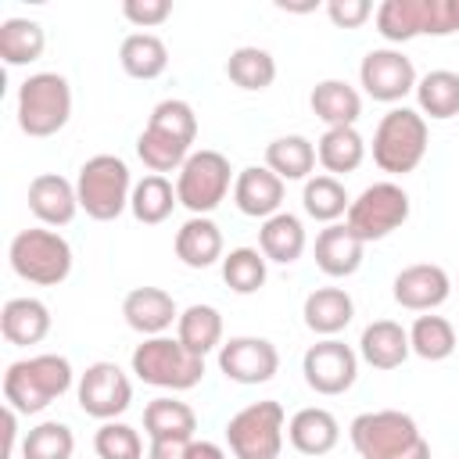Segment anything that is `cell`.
<instances>
[{
	"mask_svg": "<svg viewBox=\"0 0 459 459\" xmlns=\"http://www.w3.org/2000/svg\"><path fill=\"white\" fill-rule=\"evenodd\" d=\"M348 204H351V197H348V190H344V183H341L337 176H326V172H323V176L305 179L301 208H305L308 219L330 226V222H337L341 215H348Z\"/></svg>",
	"mask_w": 459,
	"mask_h": 459,
	"instance_id": "37",
	"label": "cell"
},
{
	"mask_svg": "<svg viewBox=\"0 0 459 459\" xmlns=\"http://www.w3.org/2000/svg\"><path fill=\"white\" fill-rule=\"evenodd\" d=\"M190 441H151L147 445V459H186Z\"/></svg>",
	"mask_w": 459,
	"mask_h": 459,
	"instance_id": "46",
	"label": "cell"
},
{
	"mask_svg": "<svg viewBox=\"0 0 459 459\" xmlns=\"http://www.w3.org/2000/svg\"><path fill=\"white\" fill-rule=\"evenodd\" d=\"M391 294L402 308L409 312H434L448 301L452 294V276L437 265V262H416V265H405L394 283H391Z\"/></svg>",
	"mask_w": 459,
	"mask_h": 459,
	"instance_id": "15",
	"label": "cell"
},
{
	"mask_svg": "<svg viewBox=\"0 0 459 459\" xmlns=\"http://www.w3.org/2000/svg\"><path fill=\"white\" fill-rule=\"evenodd\" d=\"M75 398H79V409L86 416L108 423V420H118L129 409V402H133V380L126 377V369L118 362L97 359V362H90L79 373Z\"/></svg>",
	"mask_w": 459,
	"mask_h": 459,
	"instance_id": "11",
	"label": "cell"
},
{
	"mask_svg": "<svg viewBox=\"0 0 459 459\" xmlns=\"http://www.w3.org/2000/svg\"><path fill=\"white\" fill-rule=\"evenodd\" d=\"M222 280L233 294H255L265 287V276H269V262L258 247H233L222 255Z\"/></svg>",
	"mask_w": 459,
	"mask_h": 459,
	"instance_id": "39",
	"label": "cell"
},
{
	"mask_svg": "<svg viewBox=\"0 0 459 459\" xmlns=\"http://www.w3.org/2000/svg\"><path fill=\"white\" fill-rule=\"evenodd\" d=\"M409 344H412V355H420L423 362H445L455 351L459 337H455V326L445 316L423 312L409 326Z\"/></svg>",
	"mask_w": 459,
	"mask_h": 459,
	"instance_id": "38",
	"label": "cell"
},
{
	"mask_svg": "<svg viewBox=\"0 0 459 459\" xmlns=\"http://www.w3.org/2000/svg\"><path fill=\"white\" fill-rule=\"evenodd\" d=\"M283 194H287V183L265 165H247L233 179V204L247 219L265 222L269 215L283 212Z\"/></svg>",
	"mask_w": 459,
	"mask_h": 459,
	"instance_id": "17",
	"label": "cell"
},
{
	"mask_svg": "<svg viewBox=\"0 0 459 459\" xmlns=\"http://www.w3.org/2000/svg\"><path fill=\"white\" fill-rule=\"evenodd\" d=\"M186 459H230V455H226V448H222V445L204 441V437H201V441L194 437V441H190V448H186Z\"/></svg>",
	"mask_w": 459,
	"mask_h": 459,
	"instance_id": "48",
	"label": "cell"
},
{
	"mask_svg": "<svg viewBox=\"0 0 459 459\" xmlns=\"http://www.w3.org/2000/svg\"><path fill=\"white\" fill-rule=\"evenodd\" d=\"M355 316V301L344 287H316L301 305V319L316 337H337Z\"/></svg>",
	"mask_w": 459,
	"mask_h": 459,
	"instance_id": "23",
	"label": "cell"
},
{
	"mask_svg": "<svg viewBox=\"0 0 459 459\" xmlns=\"http://www.w3.org/2000/svg\"><path fill=\"white\" fill-rule=\"evenodd\" d=\"M143 430L151 441H194L197 412L172 394H158L143 405Z\"/></svg>",
	"mask_w": 459,
	"mask_h": 459,
	"instance_id": "26",
	"label": "cell"
},
{
	"mask_svg": "<svg viewBox=\"0 0 459 459\" xmlns=\"http://www.w3.org/2000/svg\"><path fill=\"white\" fill-rule=\"evenodd\" d=\"M29 212L39 219V226H68L79 212V194L75 183L57 176V172H39L29 183Z\"/></svg>",
	"mask_w": 459,
	"mask_h": 459,
	"instance_id": "18",
	"label": "cell"
},
{
	"mask_svg": "<svg viewBox=\"0 0 459 459\" xmlns=\"http://www.w3.org/2000/svg\"><path fill=\"white\" fill-rule=\"evenodd\" d=\"M14 445H18V412L4 405V459L14 455Z\"/></svg>",
	"mask_w": 459,
	"mask_h": 459,
	"instance_id": "47",
	"label": "cell"
},
{
	"mask_svg": "<svg viewBox=\"0 0 459 459\" xmlns=\"http://www.w3.org/2000/svg\"><path fill=\"white\" fill-rule=\"evenodd\" d=\"M136 154H140V161H143L154 176H165V172H179V169H183V161L190 158V147L179 143L176 136H169V133L147 126V129L136 136Z\"/></svg>",
	"mask_w": 459,
	"mask_h": 459,
	"instance_id": "41",
	"label": "cell"
},
{
	"mask_svg": "<svg viewBox=\"0 0 459 459\" xmlns=\"http://www.w3.org/2000/svg\"><path fill=\"white\" fill-rule=\"evenodd\" d=\"M308 104H312V115L326 129L355 126L359 115H362V93L344 79H319L308 93Z\"/></svg>",
	"mask_w": 459,
	"mask_h": 459,
	"instance_id": "24",
	"label": "cell"
},
{
	"mask_svg": "<svg viewBox=\"0 0 459 459\" xmlns=\"http://www.w3.org/2000/svg\"><path fill=\"white\" fill-rule=\"evenodd\" d=\"M233 179L237 176L230 169V158L212 147H201L190 151V158L176 172V197L190 215H212L233 190Z\"/></svg>",
	"mask_w": 459,
	"mask_h": 459,
	"instance_id": "9",
	"label": "cell"
},
{
	"mask_svg": "<svg viewBox=\"0 0 459 459\" xmlns=\"http://www.w3.org/2000/svg\"><path fill=\"white\" fill-rule=\"evenodd\" d=\"M377 32L394 47L427 32V0H384L377 11Z\"/></svg>",
	"mask_w": 459,
	"mask_h": 459,
	"instance_id": "34",
	"label": "cell"
},
{
	"mask_svg": "<svg viewBox=\"0 0 459 459\" xmlns=\"http://www.w3.org/2000/svg\"><path fill=\"white\" fill-rule=\"evenodd\" d=\"M93 452L97 459H143V437L136 427L122 420H108L93 434Z\"/></svg>",
	"mask_w": 459,
	"mask_h": 459,
	"instance_id": "42",
	"label": "cell"
},
{
	"mask_svg": "<svg viewBox=\"0 0 459 459\" xmlns=\"http://www.w3.org/2000/svg\"><path fill=\"white\" fill-rule=\"evenodd\" d=\"M122 319L140 337H161L179 323V305L165 287H133L122 298Z\"/></svg>",
	"mask_w": 459,
	"mask_h": 459,
	"instance_id": "16",
	"label": "cell"
},
{
	"mask_svg": "<svg viewBox=\"0 0 459 459\" xmlns=\"http://www.w3.org/2000/svg\"><path fill=\"white\" fill-rule=\"evenodd\" d=\"M0 333L14 348L39 344L50 333V308L39 298H11L0 308Z\"/></svg>",
	"mask_w": 459,
	"mask_h": 459,
	"instance_id": "25",
	"label": "cell"
},
{
	"mask_svg": "<svg viewBox=\"0 0 459 459\" xmlns=\"http://www.w3.org/2000/svg\"><path fill=\"white\" fill-rule=\"evenodd\" d=\"M430 129L416 108H391L373 129V161L387 176H409L427 158Z\"/></svg>",
	"mask_w": 459,
	"mask_h": 459,
	"instance_id": "3",
	"label": "cell"
},
{
	"mask_svg": "<svg viewBox=\"0 0 459 459\" xmlns=\"http://www.w3.org/2000/svg\"><path fill=\"white\" fill-rule=\"evenodd\" d=\"M316 143L301 133H287V136H276L269 140L265 147V169H273L283 183H305L312 179V169H316Z\"/></svg>",
	"mask_w": 459,
	"mask_h": 459,
	"instance_id": "28",
	"label": "cell"
},
{
	"mask_svg": "<svg viewBox=\"0 0 459 459\" xmlns=\"http://www.w3.org/2000/svg\"><path fill=\"white\" fill-rule=\"evenodd\" d=\"M316 158L326 169V176H348L366 161V140L355 126H341V129H326L316 140Z\"/></svg>",
	"mask_w": 459,
	"mask_h": 459,
	"instance_id": "33",
	"label": "cell"
},
{
	"mask_svg": "<svg viewBox=\"0 0 459 459\" xmlns=\"http://www.w3.org/2000/svg\"><path fill=\"white\" fill-rule=\"evenodd\" d=\"M276 369H280V351L269 337L240 333V337L222 341V348H219V373L240 387L265 384L276 377Z\"/></svg>",
	"mask_w": 459,
	"mask_h": 459,
	"instance_id": "14",
	"label": "cell"
},
{
	"mask_svg": "<svg viewBox=\"0 0 459 459\" xmlns=\"http://www.w3.org/2000/svg\"><path fill=\"white\" fill-rule=\"evenodd\" d=\"M147 126H151V129H161V133H169V136H176V140L186 143V147H194V140H197V115H194V108H190L186 100H179V97L158 100L154 111H151V118H147Z\"/></svg>",
	"mask_w": 459,
	"mask_h": 459,
	"instance_id": "43",
	"label": "cell"
},
{
	"mask_svg": "<svg viewBox=\"0 0 459 459\" xmlns=\"http://www.w3.org/2000/svg\"><path fill=\"white\" fill-rule=\"evenodd\" d=\"M122 14L136 29H158L161 22H169L172 4L169 0H126L122 4Z\"/></svg>",
	"mask_w": 459,
	"mask_h": 459,
	"instance_id": "44",
	"label": "cell"
},
{
	"mask_svg": "<svg viewBox=\"0 0 459 459\" xmlns=\"http://www.w3.org/2000/svg\"><path fill=\"white\" fill-rule=\"evenodd\" d=\"M412 355L409 330L394 319H373L359 337V359L373 369H398Z\"/></svg>",
	"mask_w": 459,
	"mask_h": 459,
	"instance_id": "22",
	"label": "cell"
},
{
	"mask_svg": "<svg viewBox=\"0 0 459 459\" xmlns=\"http://www.w3.org/2000/svg\"><path fill=\"white\" fill-rule=\"evenodd\" d=\"M75 455V434L61 420H43L25 430L22 437V459H72Z\"/></svg>",
	"mask_w": 459,
	"mask_h": 459,
	"instance_id": "40",
	"label": "cell"
},
{
	"mask_svg": "<svg viewBox=\"0 0 459 459\" xmlns=\"http://www.w3.org/2000/svg\"><path fill=\"white\" fill-rule=\"evenodd\" d=\"M7 262L14 269L18 280L32 283V287H57L72 276V244L50 230V226H32L14 233L11 247H7Z\"/></svg>",
	"mask_w": 459,
	"mask_h": 459,
	"instance_id": "5",
	"label": "cell"
},
{
	"mask_svg": "<svg viewBox=\"0 0 459 459\" xmlns=\"http://www.w3.org/2000/svg\"><path fill=\"white\" fill-rule=\"evenodd\" d=\"M326 18L337 29H359L373 18V4L369 0H330L326 4Z\"/></svg>",
	"mask_w": 459,
	"mask_h": 459,
	"instance_id": "45",
	"label": "cell"
},
{
	"mask_svg": "<svg viewBox=\"0 0 459 459\" xmlns=\"http://www.w3.org/2000/svg\"><path fill=\"white\" fill-rule=\"evenodd\" d=\"M75 384V369L65 355L43 351L29 355L7 366L4 373V405H11L18 416H36L47 405H54L61 394H68Z\"/></svg>",
	"mask_w": 459,
	"mask_h": 459,
	"instance_id": "1",
	"label": "cell"
},
{
	"mask_svg": "<svg viewBox=\"0 0 459 459\" xmlns=\"http://www.w3.org/2000/svg\"><path fill=\"white\" fill-rule=\"evenodd\" d=\"M176 204H179V197H176V186L169 183V176L147 172L143 179L133 183L129 212H133L136 222H143V226H161V222L172 215Z\"/></svg>",
	"mask_w": 459,
	"mask_h": 459,
	"instance_id": "35",
	"label": "cell"
},
{
	"mask_svg": "<svg viewBox=\"0 0 459 459\" xmlns=\"http://www.w3.org/2000/svg\"><path fill=\"white\" fill-rule=\"evenodd\" d=\"M79 208L97 222H115L133 197V176L129 165L118 154H93L79 165L75 176Z\"/></svg>",
	"mask_w": 459,
	"mask_h": 459,
	"instance_id": "7",
	"label": "cell"
},
{
	"mask_svg": "<svg viewBox=\"0 0 459 459\" xmlns=\"http://www.w3.org/2000/svg\"><path fill=\"white\" fill-rule=\"evenodd\" d=\"M416 111L434 122H448L459 115V72L452 68H434L420 75L416 82Z\"/></svg>",
	"mask_w": 459,
	"mask_h": 459,
	"instance_id": "31",
	"label": "cell"
},
{
	"mask_svg": "<svg viewBox=\"0 0 459 459\" xmlns=\"http://www.w3.org/2000/svg\"><path fill=\"white\" fill-rule=\"evenodd\" d=\"M301 373L316 394H323V398L344 394V391H351V384L359 377V351L351 344H344L341 337H319L301 355Z\"/></svg>",
	"mask_w": 459,
	"mask_h": 459,
	"instance_id": "13",
	"label": "cell"
},
{
	"mask_svg": "<svg viewBox=\"0 0 459 459\" xmlns=\"http://www.w3.org/2000/svg\"><path fill=\"white\" fill-rule=\"evenodd\" d=\"M226 75L247 93H262L276 82V57L265 47H237L226 57Z\"/></svg>",
	"mask_w": 459,
	"mask_h": 459,
	"instance_id": "36",
	"label": "cell"
},
{
	"mask_svg": "<svg viewBox=\"0 0 459 459\" xmlns=\"http://www.w3.org/2000/svg\"><path fill=\"white\" fill-rule=\"evenodd\" d=\"M18 129L32 140L57 136L72 118V86L61 72H32L14 100Z\"/></svg>",
	"mask_w": 459,
	"mask_h": 459,
	"instance_id": "4",
	"label": "cell"
},
{
	"mask_svg": "<svg viewBox=\"0 0 459 459\" xmlns=\"http://www.w3.org/2000/svg\"><path fill=\"white\" fill-rule=\"evenodd\" d=\"M172 251H176V258H179L186 269H208V265L222 262V255H226L222 230H219L208 215H190V219L176 230Z\"/></svg>",
	"mask_w": 459,
	"mask_h": 459,
	"instance_id": "21",
	"label": "cell"
},
{
	"mask_svg": "<svg viewBox=\"0 0 459 459\" xmlns=\"http://www.w3.org/2000/svg\"><path fill=\"white\" fill-rule=\"evenodd\" d=\"M409 194L391 183V179H380V183H369L351 204H348V230L362 240V244H373V240H384L391 237L398 226H405L409 219Z\"/></svg>",
	"mask_w": 459,
	"mask_h": 459,
	"instance_id": "10",
	"label": "cell"
},
{
	"mask_svg": "<svg viewBox=\"0 0 459 459\" xmlns=\"http://www.w3.org/2000/svg\"><path fill=\"white\" fill-rule=\"evenodd\" d=\"M118 65H122V72L129 79L151 82V79L165 75V68H169V47L154 32H129L122 39V47H118Z\"/></svg>",
	"mask_w": 459,
	"mask_h": 459,
	"instance_id": "29",
	"label": "cell"
},
{
	"mask_svg": "<svg viewBox=\"0 0 459 459\" xmlns=\"http://www.w3.org/2000/svg\"><path fill=\"white\" fill-rule=\"evenodd\" d=\"M287 441L301 455H326L341 441V423L323 405H305L287 420Z\"/></svg>",
	"mask_w": 459,
	"mask_h": 459,
	"instance_id": "20",
	"label": "cell"
},
{
	"mask_svg": "<svg viewBox=\"0 0 459 459\" xmlns=\"http://www.w3.org/2000/svg\"><path fill=\"white\" fill-rule=\"evenodd\" d=\"M47 50V32L32 18H4L0 22V61L7 68H22L39 61Z\"/></svg>",
	"mask_w": 459,
	"mask_h": 459,
	"instance_id": "32",
	"label": "cell"
},
{
	"mask_svg": "<svg viewBox=\"0 0 459 459\" xmlns=\"http://www.w3.org/2000/svg\"><path fill=\"white\" fill-rule=\"evenodd\" d=\"M362 255H366V244L348 230V222H330L316 233V265L330 280L355 276L362 265Z\"/></svg>",
	"mask_w": 459,
	"mask_h": 459,
	"instance_id": "19",
	"label": "cell"
},
{
	"mask_svg": "<svg viewBox=\"0 0 459 459\" xmlns=\"http://www.w3.org/2000/svg\"><path fill=\"white\" fill-rule=\"evenodd\" d=\"M305 222L294 215V212H276L262 222L258 230V251L265 255V262H276V265H290L305 255Z\"/></svg>",
	"mask_w": 459,
	"mask_h": 459,
	"instance_id": "27",
	"label": "cell"
},
{
	"mask_svg": "<svg viewBox=\"0 0 459 459\" xmlns=\"http://www.w3.org/2000/svg\"><path fill=\"white\" fill-rule=\"evenodd\" d=\"M176 337L183 341L186 351L194 355H212L222 348V312L215 305H186L179 312V323H176Z\"/></svg>",
	"mask_w": 459,
	"mask_h": 459,
	"instance_id": "30",
	"label": "cell"
},
{
	"mask_svg": "<svg viewBox=\"0 0 459 459\" xmlns=\"http://www.w3.org/2000/svg\"><path fill=\"white\" fill-rule=\"evenodd\" d=\"M416 65L398 47H373L359 61V86L366 97L380 104H398L409 93H416Z\"/></svg>",
	"mask_w": 459,
	"mask_h": 459,
	"instance_id": "12",
	"label": "cell"
},
{
	"mask_svg": "<svg viewBox=\"0 0 459 459\" xmlns=\"http://www.w3.org/2000/svg\"><path fill=\"white\" fill-rule=\"evenodd\" d=\"M287 437V412L280 402H251L226 423V445L233 459H280Z\"/></svg>",
	"mask_w": 459,
	"mask_h": 459,
	"instance_id": "8",
	"label": "cell"
},
{
	"mask_svg": "<svg viewBox=\"0 0 459 459\" xmlns=\"http://www.w3.org/2000/svg\"><path fill=\"white\" fill-rule=\"evenodd\" d=\"M348 437L359 459H430V441L402 409L359 412L348 427Z\"/></svg>",
	"mask_w": 459,
	"mask_h": 459,
	"instance_id": "2",
	"label": "cell"
},
{
	"mask_svg": "<svg viewBox=\"0 0 459 459\" xmlns=\"http://www.w3.org/2000/svg\"><path fill=\"white\" fill-rule=\"evenodd\" d=\"M136 380L151 384V387H161V391H190L201 384L204 377V359L186 351L179 337H143L136 348H133V359H129Z\"/></svg>",
	"mask_w": 459,
	"mask_h": 459,
	"instance_id": "6",
	"label": "cell"
}]
</instances>
